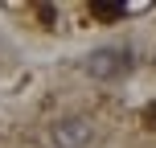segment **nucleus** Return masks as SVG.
Here are the masks:
<instances>
[{"mask_svg":"<svg viewBox=\"0 0 156 148\" xmlns=\"http://www.w3.org/2000/svg\"><path fill=\"white\" fill-rule=\"evenodd\" d=\"M82 70L90 78H103V82H111V78H123L132 70V58L123 54V49H94V54L82 58Z\"/></svg>","mask_w":156,"mask_h":148,"instance_id":"obj_1","label":"nucleus"},{"mask_svg":"<svg viewBox=\"0 0 156 148\" xmlns=\"http://www.w3.org/2000/svg\"><path fill=\"white\" fill-rule=\"evenodd\" d=\"M90 136H94V128L82 115H66V119H58L49 128V140L58 148H90Z\"/></svg>","mask_w":156,"mask_h":148,"instance_id":"obj_2","label":"nucleus"},{"mask_svg":"<svg viewBox=\"0 0 156 148\" xmlns=\"http://www.w3.org/2000/svg\"><path fill=\"white\" fill-rule=\"evenodd\" d=\"M90 16H99V21H119V16H123V4H107V0H90Z\"/></svg>","mask_w":156,"mask_h":148,"instance_id":"obj_3","label":"nucleus"},{"mask_svg":"<svg viewBox=\"0 0 156 148\" xmlns=\"http://www.w3.org/2000/svg\"><path fill=\"white\" fill-rule=\"evenodd\" d=\"M144 124H148V128H156V99L144 107Z\"/></svg>","mask_w":156,"mask_h":148,"instance_id":"obj_4","label":"nucleus"}]
</instances>
